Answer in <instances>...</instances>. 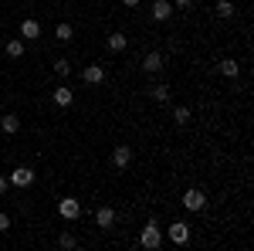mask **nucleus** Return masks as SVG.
<instances>
[{"mask_svg": "<svg viewBox=\"0 0 254 251\" xmlns=\"http://www.w3.org/2000/svg\"><path fill=\"white\" fill-rule=\"evenodd\" d=\"M139 245H142L146 251H156L159 245H163V234H159V221H156V217H153V221L142 228V234H139Z\"/></svg>", "mask_w": 254, "mask_h": 251, "instance_id": "obj_1", "label": "nucleus"}, {"mask_svg": "<svg viewBox=\"0 0 254 251\" xmlns=\"http://www.w3.org/2000/svg\"><path fill=\"white\" fill-rule=\"evenodd\" d=\"M7 183H14V187H31V183H34V170H31V167H17L14 173L7 176Z\"/></svg>", "mask_w": 254, "mask_h": 251, "instance_id": "obj_2", "label": "nucleus"}, {"mask_svg": "<svg viewBox=\"0 0 254 251\" xmlns=\"http://www.w3.org/2000/svg\"><path fill=\"white\" fill-rule=\"evenodd\" d=\"M166 234H170V241H173V245H187V241H190V224L176 221V224L166 228Z\"/></svg>", "mask_w": 254, "mask_h": 251, "instance_id": "obj_3", "label": "nucleus"}, {"mask_svg": "<svg viewBox=\"0 0 254 251\" xmlns=\"http://www.w3.org/2000/svg\"><path fill=\"white\" fill-rule=\"evenodd\" d=\"M58 214L64 217V221H75V217L81 214V204H78V200H71V197H64V200L58 204Z\"/></svg>", "mask_w": 254, "mask_h": 251, "instance_id": "obj_4", "label": "nucleus"}, {"mask_svg": "<svg viewBox=\"0 0 254 251\" xmlns=\"http://www.w3.org/2000/svg\"><path fill=\"white\" fill-rule=\"evenodd\" d=\"M203 204H207V197H203L200 190H187L183 193V207H187V211H203Z\"/></svg>", "mask_w": 254, "mask_h": 251, "instance_id": "obj_5", "label": "nucleus"}, {"mask_svg": "<svg viewBox=\"0 0 254 251\" xmlns=\"http://www.w3.org/2000/svg\"><path fill=\"white\" fill-rule=\"evenodd\" d=\"M159 68H163V55H159V51H149V55L142 58V72H149V75H156Z\"/></svg>", "mask_w": 254, "mask_h": 251, "instance_id": "obj_6", "label": "nucleus"}, {"mask_svg": "<svg viewBox=\"0 0 254 251\" xmlns=\"http://www.w3.org/2000/svg\"><path fill=\"white\" fill-rule=\"evenodd\" d=\"M95 224L98 228H112V224H116V211H112V207H98L95 211Z\"/></svg>", "mask_w": 254, "mask_h": 251, "instance_id": "obj_7", "label": "nucleus"}, {"mask_svg": "<svg viewBox=\"0 0 254 251\" xmlns=\"http://www.w3.org/2000/svg\"><path fill=\"white\" fill-rule=\"evenodd\" d=\"M81 78H85L88 85H98V82L105 78V68H102V65H88V68L81 72Z\"/></svg>", "mask_w": 254, "mask_h": 251, "instance_id": "obj_8", "label": "nucleus"}, {"mask_svg": "<svg viewBox=\"0 0 254 251\" xmlns=\"http://www.w3.org/2000/svg\"><path fill=\"white\" fill-rule=\"evenodd\" d=\"M170 14H173V3L170 0H156L153 3V20H166Z\"/></svg>", "mask_w": 254, "mask_h": 251, "instance_id": "obj_9", "label": "nucleus"}, {"mask_svg": "<svg viewBox=\"0 0 254 251\" xmlns=\"http://www.w3.org/2000/svg\"><path fill=\"white\" fill-rule=\"evenodd\" d=\"M20 38H27V41L41 38V24L38 20H24V24H20Z\"/></svg>", "mask_w": 254, "mask_h": 251, "instance_id": "obj_10", "label": "nucleus"}, {"mask_svg": "<svg viewBox=\"0 0 254 251\" xmlns=\"http://www.w3.org/2000/svg\"><path fill=\"white\" fill-rule=\"evenodd\" d=\"M129 160H132V150H129V146H116L112 163H116V167H129Z\"/></svg>", "mask_w": 254, "mask_h": 251, "instance_id": "obj_11", "label": "nucleus"}, {"mask_svg": "<svg viewBox=\"0 0 254 251\" xmlns=\"http://www.w3.org/2000/svg\"><path fill=\"white\" fill-rule=\"evenodd\" d=\"M71 88H64V85H61V88H55V102H58L61 109H68V105H71Z\"/></svg>", "mask_w": 254, "mask_h": 251, "instance_id": "obj_12", "label": "nucleus"}, {"mask_svg": "<svg viewBox=\"0 0 254 251\" xmlns=\"http://www.w3.org/2000/svg\"><path fill=\"white\" fill-rule=\"evenodd\" d=\"M0 129H3V133H17V129H20V119L17 116H3V119H0Z\"/></svg>", "mask_w": 254, "mask_h": 251, "instance_id": "obj_13", "label": "nucleus"}, {"mask_svg": "<svg viewBox=\"0 0 254 251\" xmlns=\"http://www.w3.org/2000/svg\"><path fill=\"white\" fill-rule=\"evenodd\" d=\"M220 72H224L227 78H237V72H241V65H237L234 58H227V61H220Z\"/></svg>", "mask_w": 254, "mask_h": 251, "instance_id": "obj_14", "label": "nucleus"}, {"mask_svg": "<svg viewBox=\"0 0 254 251\" xmlns=\"http://www.w3.org/2000/svg\"><path fill=\"white\" fill-rule=\"evenodd\" d=\"M7 55H10V58H20V55H24V41H20V38L7 41Z\"/></svg>", "mask_w": 254, "mask_h": 251, "instance_id": "obj_15", "label": "nucleus"}, {"mask_svg": "<svg viewBox=\"0 0 254 251\" xmlns=\"http://www.w3.org/2000/svg\"><path fill=\"white\" fill-rule=\"evenodd\" d=\"M173 119H176V126H187V122H190V109H187V105H176Z\"/></svg>", "mask_w": 254, "mask_h": 251, "instance_id": "obj_16", "label": "nucleus"}, {"mask_svg": "<svg viewBox=\"0 0 254 251\" xmlns=\"http://www.w3.org/2000/svg\"><path fill=\"white\" fill-rule=\"evenodd\" d=\"M217 14L220 17H234V3L231 0H217Z\"/></svg>", "mask_w": 254, "mask_h": 251, "instance_id": "obj_17", "label": "nucleus"}, {"mask_svg": "<svg viewBox=\"0 0 254 251\" xmlns=\"http://www.w3.org/2000/svg\"><path fill=\"white\" fill-rule=\"evenodd\" d=\"M55 34H58V41H64V44L75 38V34H71V24H58V31H55Z\"/></svg>", "mask_w": 254, "mask_h": 251, "instance_id": "obj_18", "label": "nucleus"}, {"mask_svg": "<svg viewBox=\"0 0 254 251\" xmlns=\"http://www.w3.org/2000/svg\"><path fill=\"white\" fill-rule=\"evenodd\" d=\"M109 48L112 51H122L126 48V34H109Z\"/></svg>", "mask_w": 254, "mask_h": 251, "instance_id": "obj_19", "label": "nucleus"}, {"mask_svg": "<svg viewBox=\"0 0 254 251\" xmlns=\"http://www.w3.org/2000/svg\"><path fill=\"white\" fill-rule=\"evenodd\" d=\"M153 98H156V102H166V98H170V85H156V88H153Z\"/></svg>", "mask_w": 254, "mask_h": 251, "instance_id": "obj_20", "label": "nucleus"}, {"mask_svg": "<svg viewBox=\"0 0 254 251\" xmlns=\"http://www.w3.org/2000/svg\"><path fill=\"white\" fill-rule=\"evenodd\" d=\"M55 72H58V75L64 78V75H68V72H71V61H64V58H58V61H55Z\"/></svg>", "mask_w": 254, "mask_h": 251, "instance_id": "obj_21", "label": "nucleus"}, {"mask_svg": "<svg viewBox=\"0 0 254 251\" xmlns=\"http://www.w3.org/2000/svg\"><path fill=\"white\" fill-rule=\"evenodd\" d=\"M58 245H61V248H75V234H61Z\"/></svg>", "mask_w": 254, "mask_h": 251, "instance_id": "obj_22", "label": "nucleus"}, {"mask_svg": "<svg viewBox=\"0 0 254 251\" xmlns=\"http://www.w3.org/2000/svg\"><path fill=\"white\" fill-rule=\"evenodd\" d=\"M3 231H10V217H7V214H0V234Z\"/></svg>", "mask_w": 254, "mask_h": 251, "instance_id": "obj_23", "label": "nucleus"}, {"mask_svg": "<svg viewBox=\"0 0 254 251\" xmlns=\"http://www.w3.org/2000/svg\"><path fill=\"white\" fill-rule=\"evenodd\" d=\"M7 190V176H0V193Z\"/></svg>", "mask_w": 254, "mask_h": 251, "instance_id": "obj_24", "label": "nucleus"}, {"mask_svg": "<svg viewBox=\"0 0 254 251\" xmlns=\"http://www.w3.org/2000/svg\"><path fill=\"white\" fill-rule=\"evenodd\" d=\"M122 3H126V7H136V3H139V0H122Z\"/></svg>", "mask_w": 254, "mask_h": 251, "instance_id": "obj_25", "label": "nucleus"}, {"mask_svg": "<svg viewBox=\"0 0 254 251\" xmlns=\"http://www.w3.org/2000/svg\"><path fill=\"white\" fill-rule=\"evenodd\" d=\"M173 3H176V7H187V3H190V0H173Z\"/></svg>", "mask_w": 254, "mask_h": 251, "instance_id": "obj_26", "label": "nucleus"}]
</instances>
